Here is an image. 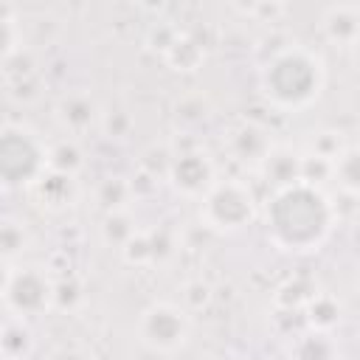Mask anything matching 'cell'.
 I'll return each instance as SVG.
<instances>
[{
    "label": "cell",
    "mask_w": 360,
    "mask_h": 360,
    "mask_svg": "<svg viewBox=\"0 0 360 360\" xmlns=\"http://www.w3.org/2000/svg\"><path fill=\"white\" fill-rule=\"evenodd\" d=\"M338 219L329 197L309 183H292L270 194L264 205V231L267 239L287 253H312L318 250Z\"/></svg>",
    "instance_id": "1"
},
{
    "label": "cell",
    "mask_w": 360,
    "mask_h": 360,
    "mask_svg": "<svg viewBox=\"0 0 360 360\" xmlns=\"http://www.w3.org/2000/svg\"><path fill=\"white\" fill-rule=\"evenodd\" d=\"M323 62L304 45H281L262 68V90L281 110H304L323 90Z\"/></svg>",
    "instance_id": "2"
},
{
    "label": "cell",
    "mask_w": 360,
    "mask_h": 360,
    "mask_svg": "<svg viewBox=\"0 0 360 360\" xmlns=\"http://www.w3.org/2000/svg\"><path fill=\"white\" fill-rule=\"evenodd\" d=\"M48 172V146L25 124L0 127V186L22 188L34 186Z\"/></svg>",
    "instance_id": "3"
},
{
    "label": "cell",
    "mask_w": 360,
    "mask_h": 360,
    "mask_svg": "<svg viewBox=\"0 0 360 360\" xmlns=\"http://www.w3.org/2000/svg\"><path fill=\"white\" fill-rule=\"evenodd\" d=\"M256 217V197L242 180H214L200 197V222L208 231L231 233Z\"/></svg>",
    "instance_id": "4"
},
{
    "label": "cell",
    "mask_w": 360,
    "mask_h": 360,
    "mask_svg": "<svg viewBox=\"0 0 360 360\" xmlns=\"http://www.w3.org/2000/svg\"><path fill=\"white\" fill-rule=\"evenodd\" d=\"M135 332L152 352H174L188 338V312L177 304L155 301L138 315Z\"/></svg>",
    "instance_id": "5"
},
{
    "label": "cell",
    "mask_w": 360,
    "mask_h": 360,
    "mask_svg": "<svg viewBox=\"0 0 360 360\" xmlns=\"http://www.w3.org/2000/svg\"><path fill=\"white\" fill-rule=\"evenodd\" d=\"M53 298V281L39 267H14L3 292V301L14 318H34L42 315L51 307Z\"/></svg>",
    "instance_id": "6"
},
{
    "label": "cell",
    "mask_w": 360,
    "mask_h": 360,
    "mask_svg": "<svg viewBox=\"0 0 360 360\" xmlns=\"http://www.w3.org/2000/svg\"><path fill=\"white\" fill-rule=\"evenodd\" d=\"M166 177L169 183L186 194V197H202L211 183H214V163L208 160L205 152H180L169 160V169H166Z\"/></svg>",
    "instance_id": "7"
},
{
    "label": "cell",
    "mask_w": 360,
    "mask_h": 360,
    "mask_svg": "<svg viewBox=\"0 0 360 360\" xmlns=\"http://www.w3.org/2000/svg\"><path fill=\"white\" fill-rule=\"evenodd\" d=\"M256 169L273 191L287 188L301 180V152H295L292 146H284V143H270V149L262 155Z\"/></svg>",
    "instance_id": "8"
},
{
    "label": "cell",
    "mask_w": 360,
    "mask_h": 360,
    "mask_svg": "<svg viewBox=\"0 0 360 360\" xmlns=\"http://www.w3.org/2000/svg\"><path fill=\"white\" fill-rule=\"evenodd\" d=\"M321 25H323V34L329 42L349 48L357 42V34H360V6L357 3L329 6L321 17Z\"/></svg>",
    "instance_id": "9"
},
{
    "label": "cell",
    "mask_w": 360,
    "mask_h": 360,
    "mask_svg": "<svg viewBox=\"0 0 360 360\" xmlns=\"http://www.w3.org/2000/svg\"><path fill=\"white\" fill-rule=\"evenodd\" d=\"M31 191L39 197V205H48V208H65L76 200V180L68 177V174H59V172H45L34 186Z\"/></svg>",
    "instance_id": "10"
},
{
    "label": "cell",
    "mask_w": 360,
    "mask_h": 360,
    "mask_svg": "<svg viewBox=\"0 0 360 360\" xmlns=\"http://www.w3.org/2000/svg\"><path fill=\"white\" fill-rule=\"evenodd\" d=\"M59 121L70 129V132H84L98 121V107L90 96L84 93H73L68 98H62L59 104Z\"/></svg>",
    "instance_id": "11"
},
{
    "label": "cell",
    "mask_w": 360,
    "mask_h": 360,
    "mask_svg": "<svg viewBox=\"0 0 360 360\" xmlns=\"http://www.w3.org/2000/svg\"><path fill=\"white\" fill-rule=\"evenodd\" d=\"M163 59H166V65L172 68V70H183V73H188V70H197L200 65H202V59H205V51H202V45L191 37V34H174V39L169 42V48L163 51Z\"/></svg>",
    "instance_id": "12"
},
{
    "label": "cell",
    "mask_w": 360,
    "mask_h": 360,
    "mask_svg": "<svg viewBox=\"0 0 360 360\" xmlns=\"http://www.w3.org/2000/svg\"><path fill=\"white\" fill-rule=\"evenodd\" d=\"M270 149V138L262 127L256 124H242L239 129H233L231 135V152L236 160H250V163H259L262 155Z\"/></svg>",
    "instance_id": "13"
},
{
    "label": "cell",
    "mask_w": 360,
    "mask_h": 360,
    "mask_svg": "<svg viewBox=\"0 0 360 360\" xmlns=\"http://www.w3.org/2000/svg\"><path fill=\"white\" fill-rule=\"evenodd\" d=\"M290 360H338L335 357V340L329 332H304L295 338L290 349Z\"/></svg>",
    "instance_id": "14"
},
{
    "label": "cell",
    "mask_w": 360,
    "mask_h": 360,
    "mask_svg": "<svg viewBox=\"0 0 360 360\" xmlns=\"http://www.w3.org/2000/svg\"><path fill=\"white\" fill-rule=\"evenodd\" d=\"M304 318L309 323V329L315 332H329L338 321H340V304L326 295V292H315L307 304H304Z\"/></svg>",
    "instance_id": "15"
},
{
    "label": "cell",
    "mask_w": 360,
    "mask_h": 360,
    "mask_svg": "<svg viewBox=\"0 0 360 360\" xmlns=\"http://www.w3.org/2000/svg\"><path fill=\"white\" fill-rule=\"evenodd\" d=\"M31 329L25 326L22 318H11L8 323L0 326V354L6 360H20L31 352Z\"/></svg>",
    "instance_id": "16"
},
{
    "label": "cell",
    "mask_w": 360,
    "mask_h": 360,
    "mask_svg": "<svg viewBox=\"0 0 360 360\" xmlns=\"http://www.w3.org/2000/svg\"><path fill=\"white\" fill-rule=\"evenodd\" d=\"M82 163H84V155H82L76 141H59V143L48 146V172H59V174L76 177Z\"/></svg>",
    "instance_id": "17"
},
{
    "label": "cell",
    "mask_w": 360,
    "mask_h": 360,
    "mask_svg": "<svg viewBox=\"0 0 360 360\" xmlns=\"http://www.w3.org/2000/svg\"><path fill=\"white\" fill-rule=\"evenodd\" d=\"M332 177H338V186L354 197L360 188V158L357 149H343L335 160H332Z\"/></svg>",
    "instance_id": "18"
},
{
    "label": "cell",
    "mask_w": 360,
    "mask_h": 360,
    "mask_svg": "<svg viewBox=\"0 0 360 360\" xmlns=\"http://www.w3.org/2000/svg\"><path fill=\"white\" fill-rule=\"evenodd\" d=\"M28 248V231L17 219H0V262H14Z\"/></svg>",
    "instance_id": "19"
},
{
    "label": "cell",
    "mask_w": 360,
    "mask_h": 360,
    "mask_svg": "<svg viewBox=\"0 0 360 360\" xmlns=\"http://www.w3.org/2000/svg\"><path fill=\"white\" fill-rule=\"evenodd\" d=\"M132 233H135V225H132V219H129V214L124 208L121 211H107L104 225H101V236H104L107 245L121 250L132 239Z\"/></svg>",
    "instance_id": "20"
},
{
    "label": "cell",
    "mask_w": 360,
    "mask_h": 360,
    "mask_svg": "<svg viewBox=\"0 0 360 360\" xmlns=\"http://www.w3.org/2000/svg\"><path fill=\"white\" fill-rule=\"evenodd\" d=\"M312 295H315V290L309 284H304V278H290L276 290V304L287 312H295V309H304V304Z\"/></svg>",
    "instance_id": "21"
},
{
    "label": "cell",
    "mask_w": 360,
    "mask_h": 360,
    "mask_svg": "<svg viewBox=\"0 0 360 360\" xmlns=\"http://www.w3.org/2000/svg\"><path fill=\"white\" fill-rule=\"evenodd\" d=\"M129 191H132L129 183H124L121 177H110V180H104L98 186V202L107 211H121L124 202H127V197H129Z\"/></svg>",
    "instance_id": "22"
},
{
    "label": "cell",
    "mask_w": 360,
    "mask_h": 360,
    "mask_svg": "<svg viewBox=\"0 0 360 360\" xmlns=\"http://www.w3.org/2000/svg\"><path fill=\"white\" fill-rule=\"evenodd\" d=\"M121 253H124V259L129 262V264H146V262H155V256H152V245H149V233H132V239L121 248Z\"/></svg>",
    "instance_id": "23"
},
{
    "label": "cell",
    "mask_w": 360,
    "mask_h": 360,
    "mask_svg": "<svg viewBox=\"0 0 360 360\" xmlns=\"http://www.w3.org/2000/svg\"><path fill=\"white\" fill-rule=\"evenodd\" d=\"M79 301H82V287L76 284V278H62V281H53V298H51V307H59V309H73Z\"/></svg>",
    "instance_id": "24"
},
{
    "label": "cell",
    "mask_w": 360,
    "mask_h": 360,
    "mask_svg": "<svg viewBox=\"0 0 360 360\" xmlns=\"http://www.w3.org/2000/svg\"><path fill=\"white\" fill-rule=\"evenodd\" d=\"M17 51V25H14V17L0 8V65Z\"/></svg>",
    "instance_id": "25"
},
{
    "label": "cell",
    "mask_w": 360,
    "mask_h": 360,
    "mask_svg": "<svg viewBox=\"0 0 360 360\" xmlns=\"http://www.w3.org/2000/svg\"><path fill=\"white\" fill-rule=\"evenodd\" d=\"M208 298H211V290H208V284H202V281H188V284L183 287V304H186V312H188V309H200V307H205Z\"/></svg>",
    "instance_id": "26"
},
{
    "label": "cell",
    "mask_w": 360,
    "mask_h": 360,
    "mask_svg": "<svg viewBox=\"0 0 360 360\" xmlns=\"http://www.w3.org/2000/svg\"><path fill=\"white\" fill-rule=\"evenodd\" d=\"M104 127H107V132L112 135V138H124L127 132H129V127H132V118L127 115V112H107L104 115Z\"/></svg>",
    "instance_id": "27"
},
{
    "label": "cell",
    "mask_w": 360,
    "mask_h": 360,
    "mask_svg": "<svg viewBox=\"0 0 360 360\" xmlns=\"http://www.w3.org/2000/svg\"><path fill=\"white\" fill-rule=\"evenodd\" d=\"M8 276H11V267L6 262H0V298L6 292V284H8Z\"/></svg>",
    "instance_id": "28"
},
{
    "label": "cell",
    "mask_w": 360,
    "mask_h": 360,
    "mask_svg": "<svg viewBox=\"0 0 360 360\" xmlns=\"http://www.w3.org/2000/svg\"><path fill=\"white\" fill-rule=\"evenodd\" d=\"M59 360H82V354H79V352H68V354H62Z\"/></svg>",
    "instance_id": "29"
},
{
    "label": "cell",
    "mask_w": 360,
    "mask_h": 360,
    "mask_svg": "<svg viewBox=\"0 0 360 360\" xmlns=\"http://www.w3.org/2000/svg\"><path fill=\"white\" fill-rule=\"evenodd\" d=\"M0 360H6V357H3V354H0Z\"/></svg>",
    "instance_id": "30"
}]
</instances>
